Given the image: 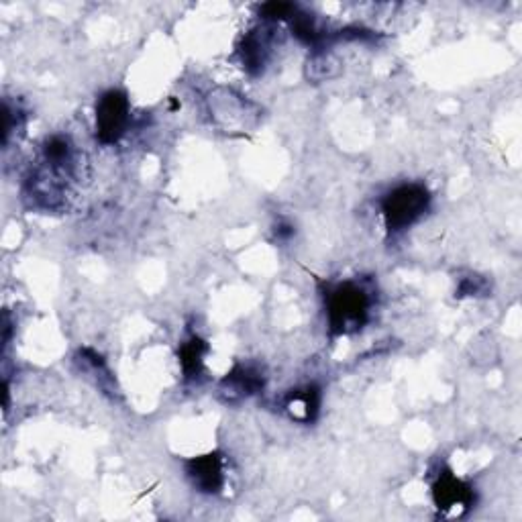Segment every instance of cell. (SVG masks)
<instances>
[{"instance_id":"obj_1","label":"cell","mask_w":522,"mask_h":522,"mask_svg":"<svg viewBox=\"0 0 522 522\" xmlns=\"http://www.w3.org/2000/svg\"><path fill=\"white\" fill-rule=\"evenodd\" d=\"M372 296L355 282L337 284L327 294V321L335 335H351L361 331L370 319Z\"/></svg>"},{"instance_id":"obj_2","label":"cell","mask_w":522,"mask_h":522,"mask_svg":"<svg viewBox=\"0 0 522 522\" xmlns=\"http://www.w3.org/2000/svg\"><path fill=\"white\" fill-rule=\"evenodd\" d=\"M431 206V194L423 184H402L382 200V215L388 233L396 235L419 223Z\"/></svg>"},{"instance_id":"obj_3","label":"cell","mask_w":522,"mask_h":522,"mask_svg":"<svg viewBox=\"0 0 522 522\" xmlns=\"http://www.w3.org/2000/svg\"><path fill=\"white\" fill-rule=\"evenodd\" d=\"M131 123V104L125 92L109 90L96 102V137L100 143H117Z\"/></svg>"},{"instance_id":"obj_4","label":"cell","mask_w":522,"mask_h":522,"mask_svg":"<svg viewBox=\"0 0 522 522\" xmlns=\"http://www.w3.org/2000/svg\"><path fill=\"white\" fill-rule=\"evenodd\" d=\"M433 502L443 516H459L474 504V488L445 472L433 486Z\"/></svg>"},{"instance_id":"obj_5","label":"cell","mask_w":522,"mask_h":522,"mask_svg":"<svg viewBox=\"0 0 522 522\" xmlns=\"http://www.w3.org/2000/svg\"><path fill=\"white\" fill-rule=\"evenodd\" d=\"M186 474L192 486L202 494H219L225 486V467L219 453L190 459L186 463Z\"/></svg>"},{"instance_id":"obj_6","label":"cell","mask_w":522,"mask_h":522,"mask_svg":"<svg viewBox=\"0 0 522 522\" xmlns=\"http://www.w3.org/2000/svg\"><path fill=\"white\" fill-rule=\"evenodd\" d=\"M261 388H264V376L253 368H247V365H237V368L223 380V392L229 396L243 398L257 394Z\"/></svg>"},{"instance_id":"obj_7","label":"cell","mask_w":522,"mask_h":522,"mask_svg":"<svg viewBox=\"0 0 522 522\" xmlns=\"http://www.w3.org/2000/svg\"><path fill=\"white\" fill-rule=\"evenodd\" d=\"M321 406V394L315 386H306L304 390H296L286 400V410L290 412L292 419L310 423L315 421V416Z\"/></svg>"},{"instance_id":"obj_8","label":"cell","mask_w":522,"mask_h":522,"mask_svg":"<svg viewBox=\"0 0 522 522\" xmlns=\"http://www.w3.org/2000/svg\"><path fill=\"white\" fill-rule=\"evenodd\" d=\"M206 351H208V345L198 337L188 339L180 347V365H182V372L186 378H198V374L204 368Z\"/></svg>"},{"instance_id":"obj_9","label":"cell","mask_w":522,"mask_h":522,"mask_svg":"<svg viewBox=\"0 0 522 522\" xmlns=\"http://www.w3.org/2000/svg\"><path fill=\"white\" fill-rule=\"evenodd\" d=\"M241 58L247 70L259 72L266 64V43L261 41L257 35H247L241 47Z\"/></svg>"}]
</instances>
